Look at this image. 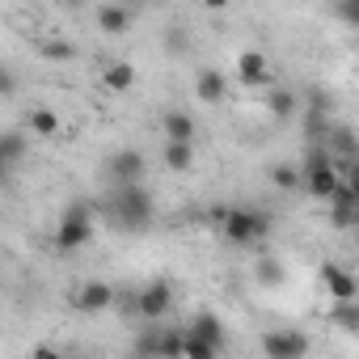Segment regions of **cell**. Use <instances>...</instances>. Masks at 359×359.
<instances>
[{
	"mask_svg": "<svg viewBox=\"0 0 359 359\" xmlns=\"http://www.w3.org/2000/svg\"><path fill=\"white\" fill-rule=\"evenodd\" d=\"M26 156V135L22 131H0V165H18Z\"/></svg>",
	"mask_w": 359,
	"mask_h": 359,
	"instance_id": "obj_19",
	"label": "cell"
},
{
	"mask_svg": "<svg viewBox=\"0 0 359 359\" xmlns=\"http://www.w3.org/2000/svg\"><path fill=\"white\" fill-rule=\"evenodd\" d=\"M262 355L266 359H300V355H309V338L300 330H266L262 334Z\"/></svg>",
	"mask_w": 359,
	"mask_h": 359,
	"instance_id": "obj_5",
	"label": "cell"
},
{
	"mask_svg": "<svg viewBox=\"0 0 359 359\" xmlns=\"http://www.w3.org/2000/svg\"><path fill=\"white\" fill-rule=\"evenodd\" d=\"M144 169H148V161H144V152H135V148H118V152L106 161V177H110L114 187L144 182Z\"/></svg>",
	"mask_w": 359,
	"mask_h": 359,
	"instance_id": "obj_6",
	"label": "cell"
},
{
	"mask_svg": "<svg viewBox=\"0 0 359 359\" xmlns=\"http://www.w3.org/2000/svg\"><path fill=\"white\" fill-rule=\"evenodd\" d=\"M237 81L250 85V89H271L266 55H262V51H241V55H237Z\"/></svg>",
	"mask_w": 359,
	"mask_h": 359,
	"instance_id": "obj_9",
	"label": "cell"
},
{
	"mask_svg": "<svg viewBox=\"0 0 359 359\" xmlns=\"http://www.w3.org/2000/svg\"><path fill=\"white\" fill-rule=\"evenodd\" d=\"M102 85H106L110 93H127V89H135V68H131V64H123V60H114V64H106Z\"/></svg>",
	"mask_w": 359,
	"mask_h": 359,
	"instance_id": "obj_16",
	"label": "cell"
},
{
	"mask_svg": "<svg viewBox=\"0 0 359 359\" xmlns=\"http://www.w3.org/2000/svg\"><path fill=\"white\" fill-rule=\"evenodd\" d=\"M5 177H9V165H0V182H5Z\"/></svg>",
	"mask_w": 359,
	"mask_h": 359,
	"instance_id": "obj_29",
	"label": "cell"
},
{
	"mask_svg": "<svg viewBox=\"0 0 359 359\" xmlns=\"http://www.w3.org/2000/svg\"><path fill=\"white\" fill-rule=\"evenodd\" d=\"M199 5H203V9H212V13H220V9H229V5H233V0H199Z\"/></svg>",
	"mask_w": 359,
	"mask_h": 359,
	"instance_id": "obj_28",
	"label": "cell"
},
{
	"mask_svg": "<svg viewBox=\"0 0 359 359\" xmlns=\"http://www.w3.org/2000/svg\"><path fill=\"white\" fill-rule=\"evenodd\" d=\"M321 279H325V292H330L334 300H355V296H359L355 275H351V271H342L338 262H325V266H321Z\"/></svg>",
	"mask_w": 359,
	"mask_h": 359,
	"instance_id": "obj_10",
	"label": "cell"
},
{
	"mask_svg": "<svg viewBox=\"0 0 359 359\" xmlns=\"http://www.w3.org/2000/svg\"><path fill=\"white\" fill-rule=\"evenodd\" d=\"M60 5H76V0H60Z\"/></svg>",
	"mask_w": 359,
	"mask_h": 359,
	"instance_id": "obj_30",
	"label": "cell"
},
{
	"mask_svg": "<svg viewBox=\"0 0 359 359\" xmlns=\"http://www.w3.org/2000/svg\"><path fill=\"white\" fill-rule=\"evenodd\" d=\"M212 220L220 224L224 241H233V245H241V250L262 245L266 233H271V216H266V212H254V208H216Z\"/></svg>",
	"mask_w": 359,
	"mask_h": 359,
	"instance_id": "obj_2",
	"label": "cell"
},
{
	"mask_svg": "<svg viewBox=\"0 0 359 359\" xmlns=\"http://www.w3.org/2000/svg\"><path fill=\"white\" fill-rule=\"evenodd\" d=\"M334 321H338L342 330H359V304H355V300H338Z\"/></svg>",
	"mask_w": 359,
	"mask_h": 359,
	"instance_id": "obj_25",
	"label": "cell"
},
{
	"mask_svg": "<svg viewBox=\"0 0 359 359\" xmlns=\"http://www.w3.org/2000/svg\"><path fill=\"white\" fill-rule=\"evenodd\" d=\"M165 51H169L173 60H187V55L195 51L191 30H187V26H169V30H165Z\"/></svg>",
	"mask_w": 359,
	"mask_h": 359,
	"instance_id": "obj_18",
	"label": "cell"
},
{
	"mask_svg": "<svg viewBox=\"0 0 359 359\" xmlns=\"http://www.w3.org/2000/svg\"><path fill=\"white\" fill-rule=\"evenodd\" d=\"M161 131H165V140H195V118L187 110H165Z\"/></svg>",
	"mask_w": 359,
	"mask_h": 359,
	"instance_id": "obj_15",
	"label": "cell"
},
{
	"mask_svg": "<svg viewBox=\"0 0 359 359\" xmlns=\"http://www.w3.org/2000/svg\"><path fill=\"white\" fill-rule=\"evenodd\" d=\"M187 334H195V338L212 342L216 351H224V346H229V338H224V321H220L216 313H195V317L187 321Z\"/></svg>",
	"mask_w": 359,
	"mask_h": 359,
	"instance_id": "obj_11",
	"label": "cell"
},
{
	"mask_svg": "<svg viewBox=\"0 0 359 359\" xmlns=\"http://www.w3.org/2000/svg\"><path fill=\"white\" fill-rule=\"evenodd\" d=\"M173 309V287L165 279H152L144 292H135V317L140 321H165Z\"/></svg>",
	"mask_w": 359,
	"mask_h": 359,
	"instance_id": "obj_4",
	"label": "cell"
},
{
	"mask_svg": "<svg viewBox=\"0 0 359 359\" xmlns=\"http://www.w3.org/2000/svg\"><path fill=\"white\" fill-rule=\"evenodd\" d=\"M161 161H165V169H173V173H187V169L195 165V140H165Z\"/></svg>",
	"mask_w": 359,
	"mask_h": 359,
	"instance_id": "obj_12",
	"label": "cell"
},
{
	"mask_svg": "<svg viewBox=\"0 0 359 359\" xmlns=\"http://www.w3.org/2000/svg\"><path fill=\"white\" fill-rule=\"evenodd\" d=\"M334 9H338V22H342L346 30H355V22H359V13H355V0H338Z\"/></svg>",
	"mask_w": 359,
	"mask_h": 359,
	"instance_id": "obj_27",
	"label": "cell"
},
{
	"mask_svg": "<svg viewBox=\"0 0 359 359\" xmlns=\"http://www.w3.org/2000/svg\"><path fill=\"white\" fill-rule=\"evenodd\" d=\"M195 93H199V102H208V106L224 102V93H229V81H224V72H216V68H203V72H199V81H195Z\"/></svg>",
	"mask_w": 359,
	"mask_h": 359,
	"instance_id": "obj_14",
	"label": "cell"
},
{
	"mask_svg": "<svg viewBox=\"0 0 359 359\" xmlns=\"http://www.w3.org/2000/svg\"><path fill=\"white\" fill-rule=\"evenodd\" d=\"M26 127H30L34 135H55V131H60V114H55L51 106H39V110L26 114Z\"/></svg>",
	"mask_w": 359,
	"mask_h": 359,
	"instance_id": "obj_20",
	"label": "cell"
},
{
	"mask_svg": "<svg viewBox=\"0 0 359 359\" xmlns=\"http://www.w3.org/2000/svg\"><path fill=\"white\" fill-rule=\"evenodd\" d=\"M93 216H97L93 203H85V199L68 203L64 216H60V224H55V250H60V254H76V250H85L89 237H93Z\"/></svg>",
	"mask_w": 359,
	"mask_h": 359,
	"instance_id": "obj_3",
	"label": "cell"
},
{
	"mask_svg": "<svg viewBox=\"0 0 359 359\" xmlns=\"http://www.w3.org/2000/svg\"><path fill=\"white\" fill-rule=\"evenodd\" d=\"M72 304H76L81 313H102V309H110V304H114V287H110L106 279H89V283H81V287H76Z\"/></svg>",
	"mask_w": 359,
	"mask_h": 359,
	"instance_id": "obj_8",
	"label": "cell"
},
{
	"mask_svg": "<svg viewBox=\"0 0 359 359\" xmlns=\"http://www.w3.org/2000/svg\"><path fill=\"white\" fill-rule=\"evenodd\" d=\"M152 212H156V203H152V195L144 191V182H127V187H114V191H110L106 216H110L118 229L140 233V229H148Z\"/></svg>",
	"mask_w": 359,
	"mask_h": 359,
	"instance_id": "obj_1",
	"label": "cell"
},
{
	"mask_svg": "<svg viewBox=\"0 0 359 359\" xmlns=\"http://www.w3.org/2000/svg\"><path fill=\"white\" fill-rule=\"evenodd\" d=\"M271 182H275V191H287V195H292V191H300V169L283 161V165L271 169Z\"/></svg>",
	"mask_w": 359,
	"mask_h": 359,
	"instance_id": "obj_22",
	"label": "cell"
},
{
	"mask_svg": "<svg viewBox=\"0 0 359 359\" xmlns=\"http://www.w3.org/2000/svg\"><path fill=\"white\" fill-rule=\"evenodd\" d=\"M97 30L110 34V39H123L131 30V9L127 5H102L97 9Z\"/></svg>",
	"mask_w": 359,
	"mask_h": 359,
	"instance_id": "obj_13",
	"label": "cell"
},
{
	"mask_svg": "<svg viewBox=\"0 0 359 359\" xmlns=\"http://www.w3.org/2000/svg\"><path fill=\"white\" fill-rule=\"evenodd\" d=\"M254 279H258L262 287H279V283H283V262H279V258H258V262H254Z\"/></svg>",
	"mask_w": 359,
	"mask_h": 359,
	"instance_id": "obj_21",
	"label": "cell"
},
{
	"mask_svg": "<svg viewBox=\"0 0 359 359\" xmlns=\"http://www.w3.org/2000/svg\"><path fill=\"white\" fill-rule=\"evenodd\" d=\"M135 355H182V334L165 330L161 321H148L144 338L135 342Z\"/></svg>",
	"mask_w": 359,
	"mask_h": 359,
	"instance_id": "obj_7",
	"label": "cell"
},
{
	"mask_svg": "<svg viewBox=\"0 0 359 359\" xmlns=\"http://www.w3.org/2000/svg\"><path fill=\"white\" fill-rule=\"evenodd\" d=\"M43 60H51V64H72V60H76V47H72L68 39H47V43H43Z\"/></svg>",
	"mask_w": 359,
	"mask_h": 359,
	"instance_id": "obj_23",
	"label": "cell"
},
{
	"mask_svg": "<svg viewBox=\"0 0 359 359\" xmlns=\"http://www.w3.org/2000/svg\"><path fill=\"white\" fill-rule=\"evenodd\" d=\"M22 85H18V72L9 68V64H0V97H13Z\"/></svg>",
	"mask_w": 359,
	"mask_h": 359,
	"instance_id": "obj_26",
	"label": "cell"
},
{
	"mask_svg": "<svg viewBox=\"0 0 359 359\" xmlns=\"http://www.w3.org/2000/svg\"><path fill=\"white\" fill-rule=\"evenodd\" d=\"M266 110H271V118L287 123V118L300 110V102H296V93H292V89H266Z\"/></svg>",
	"mask_w": 359,
	"mask_h": 359,
	"instance_id": "obj_17",
	"label": "cell"
},
{
	"mask_svg": "<svg viewBox=\"0 0 359 359\" xmlns=\"http://www.w3.org/2000/svg\"><path fill=\"white\" fill-rule=\"evenodd\" d=\"M182 355H187V359H216L220 351H216L212 342H203V338H195V334L182 330Z\"/></svg>",
	"mask_w": 359,
	"mask_h": 359,
	"instance_id": "obj_24",
	"label": "cell"
}]
</instances>
